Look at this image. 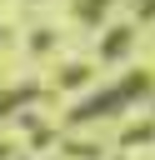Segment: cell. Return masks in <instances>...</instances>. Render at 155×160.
Listing matches in <instances>:
<instances>
[{
  "instance_id": "obj_1",
  "label": "cell",
  "mask_w": 155,
  "mask_h": 160,
  "mask_svg": "<svg viewBox=\"0 0 155 160\" xmlns=\"http://www.w3.org/2000/svg\"><path fill=\"white\" fill-rule=\"evenodd\" d=\"M140 90H145V75H130V80H125L120 90H105V95H100V100H90V105H85L80 115H105V110L125 105V100H130V95H140Z\"/></svg>"
}]
</instances>
